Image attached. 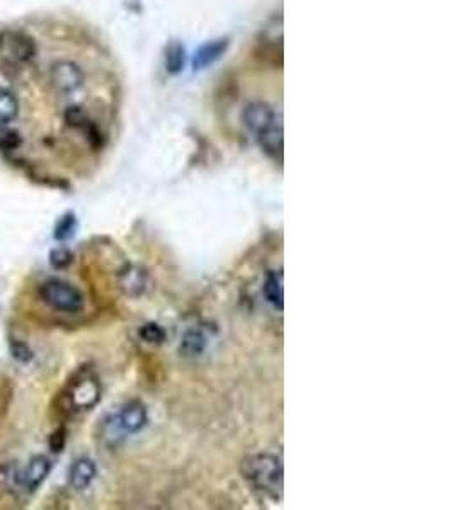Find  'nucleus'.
<instances>
[{
	"instance_id": "6",
	"label": "nucleus",
	"mask_w": 454,
	"mask_h": 510,
	"mask_svg": "<svg viewBox=\"0 0 454 510\" xmlns=\"http://www.w3.org/2000/svg\"><path fill=\"white\" fill-rule=\"evenodd\" d=\"M51 471V461L46 456H34L27 463L21 475V485L26 492L34 493L36 490L45 483V480Z\"/></svg>"
},
{
	"instance_id": "19",
	"label": "nucleus",
	"mask_w": 454,
	"mask_h": 510,
	"mask_svg": "<svg viewBox=\"0 0 454 510\" xmlns=\"http://www.w3.org/2000/svg\"><path fill=\"white\" fill-rule=\"evenodd\" d=\"M12 356L15 357V359L22 361V363H27V361L33 357V354H31V351L27 349V345H24L22 342H14L12 344Z\"/></svg>"
},
{
	"instance_id": "2",
	"label": "nucleus",
	"mask_w": 454,
	"mask_h": 510,
	"mask_svg": "<svg viewBox=\"0 0 454 510\" xmlns=\"http://www.w3.org/2000/svg\"><path fill=\"white\" fill-rule=\"evenodd\" d=\"M240 473L248 485L259 492L277 499L283 492L284 469L283 463L271 452H254L245 456L240 464Z\"/></svg>"
},
{
	"instance_id": "18",
	"label": "nucleus",
	"mask_w": 454,
	"mask_h": 510,
	"mask_svg": "<svg viewBox=\"0 0 454 510\" xmlns=\"http://www.w3.org/2000/svg\"><path fill=\"white\" fill-rule=\"evenodd\" d=\"M67 441V431L63 427H60L58 431H55L50 437V449L53 452H60L63 448H65Z\"/></svg>"
},
{
	"instance_id": "1",
	"label": "nucleus",
	"mask_w": 454,
	"mask_h": 510,
	"mask_svg": "<svg viewBox=\"0 0 454 510\" xmlns=\"http://www.w3.org/2000/svg\"><path fill=\"white\" fill-rule=\"evenodd\" d=\"M99 400L100 384L98 376L89 369H80L58 393L56 412L63 417H72L80 412H89L99 403Z\"/></svg>"
},
{
	"instance_id": "16",
	"label": "nucleus",
	"mask_w": 454,
	"mask_h": 510,
	"mask_svg": "<svg viewBox=\"0 0 454 510\" xmlns=\"http://www.w3.org/2000/svg\"><path fill=\"white\" fill-rule=\"evenodd\" d=\"M72 260H74V255L67 248H56L50 255V262L55 269H65L70 266Z\"/></svg>"
},
{
	"instance_id": "10",
	"label": "nucleus",
	"mask_w": 454,
	"mask_h": 510,
	"mask_svg": "<svg viewBox=\"0 0 454 510\" xmlns=\"http://www.w3.org/2000/svg\"><path fill=\"white\" fill-rule=\"evenodd\" d=\"M19 99L11 89H0V124L15 121L19 116Z\"/></svg>"
},
{
	"instance_id": "14",
	"label": "nucleus",
	"mask_w": 454,
	"mask_h": 510,
	"mask_svg": "<svg viewBox=\"0 0 454 510\" xmlns=\"http://www.w3.org/2000/svg\"><path fill=\"white\" fill-rule=\"evenodd\" d=\"M75 228H77V220L74 215H67L60 220L55 228V239L56 240H68L74 236Z\"/></svg>"
},
{
	"instance_id": "3",
	"label": "nucleus",
	"mask_w": 454,
	"mask_h": 510,
	"mask_svg": "<svg viewBox=\"0 0 454 510\" xmlns=\"http://www.w3.org/2000/svg\"><path fill=\"white\" fill-rule=\"evenodd\" d=\"M39 300L51 310L63 313H77L84 308V295L74 284L62 279H48L38 289Z\"/></svg>"
},
{
	"instance_id": "11",
	"label": "nucleus",
	"mask_w": 454,
	"mask_h": 510,
	"mask_svg": "<svg viewBox=\"0 0 454 510\" xmlns=\"http://www.w3.org/2000/svg\"><path fill=\"white\" fill-rule=\"evenodd\" d=\"M206 349V337L201 330H187L184 333L182 342H180V352L184 356H199Z\"/></svg>"
},
{
	"instance_id": "8",
	"label": "nucleus",
	"mask_w": 454,
	"mask_h": 510,
	"mask_svg": "<svg viewBox=\"0 0 454 510\" xmlns=\"http://www.w3.org/2000/svg\"><path fill=\"white\" fill-rule=\"evenodd\" d=\"M95 475H98V468H95L94 461L89 459V457H80L72 464L68 480H70V485L75 490H84L94 481Z\"/></svg>"
},
{
	"instance_id": "9",
	"label": "nucleus",
	"mask_w": 454,
	"mask_h": 510,
	"mask_svg": "<svg viewBox=\"0 0 454 510\" xmlns=\"http://www.w3.org/2000/svg\"><path fill=\"white\" fill-rule=\"evenodd\" d=\"M264 296L269 303L277 310H283L284 307V283L283 272H269L266 281H264Z\"/></svg>"
},
{
	"instance_id": "13",
	"label": "nucleus",
	"mask_w": 454,
	"mask_h": 510,
	"mask_svg": "<svg viewBox=\"0 0 454 510\" xmlns=\"http://www.w3.org/2000/svg\"><path fill=\"white\" fill-rule=\"evenodd\" d=\"M143 286H145V278L143 274L140 271H136V269H130V271H126L124 274L121 276V288H124V291L126 293H140L143 291Z\"/></svg>"
},
{
	"instance_id": "15",
	"label": "nucleus",
	"mask_w": 454,
	"mask_h": 510,
	"mask_svg": "<svg viewBox=\"0 0 454 510\" xmlns=\"http://www.w3.org/2000/svg\"><path fill=\"white\" fill-rule=\"evenodd\" d=\"M21 145V136L9 128H0V148L4 150H15Z\"/></svg>"
},
{
	"instance_id": "5",
	"label": "nucleus",
	"mask_w": 454,
	"mask_h": 510,
	"mask_svg": "<svg viewBox=\"0 0 454 510\" xmlns=\"http://www.w3.org/2000/svg\"><path fill=\"white\" fill-rule=\"evenodd\" d=\"M6 43V53H7V63L19 67L24 63L31 62L38 53V46L31 36L21 33V31H12L4 39Z\"/></svg>"
},
{
	"instance_id": "4",
	"label": "nucleus",
	"mask_w": 454,
	"mask_h": 510,
	"mask_svg": "<svg viewBox=\"0 0 454 510\" xmlns=\"http://www.w3.org/2000/svg\"><path fill=\"white\" fill-rule=\"evenodd\" d=\"M84 80H86V75H84L82 67L74 60H55L50 68L51 87L60 95H72L79 92L80 87L84 86Z\"/></svg>"
},
{
	"instance_id": "17",
	"label": "nucleus",
	"mask_w": 454,
	"mask_h": 510,
	"mask_svg": "<svg viewBox=\"0 0 454 510\" xmlns=\"http://www.w3.org/2000/svg\"><path fill=\"white\" fill-rule=\"evenodd\" d=\"M11 400H12V388L7 381H2L0 383V420L4 419L7 410L11 407Z\"/></svg>"
},
{
	"instance_id": "12",
	"label": "nucleus",
	"mask_w": 454,
	"mask_h": 510,
	"mask_svg": "<svg viewBox=\"0 0 454 510\" xmlns=\"http://www.w3.org/2000/svg\"><path fill=\"white\" fill-rule=\"evenodd\" d=\"M138 333H140V339H142L143 342L152 344V345L162 344L167 337L166 330H163L159 323H145L143 327L140 328Z\"/></svg>"
},
{
	"instance_id": "7",
	"label": "nucleus",
	"mask_w": 454,
	"mask_h": 510,
	"mask_svg": "<svg viewBox=\"0 0 454 510\" xmlns=\"http://www.w3.org/2000/svg\"><path fill=\"white\" fill-rule=\"evenodd\" d=\"M116 420H118L119 427L124 434H135L142 431L148 420L147 408H145L143 403L140 401H130L126 407L119 412V415H116Z\"/></svg>"
}]
</instances>
